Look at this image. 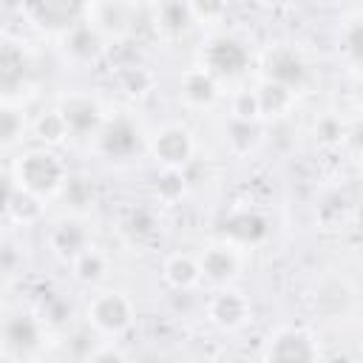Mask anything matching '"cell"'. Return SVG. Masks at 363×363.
I'll return each mask as SVG.
<instances>
[{
  "label": "cell",
  "mask_w": 363,
  "mask_h": 363,
  "mask_svg": "<svg viewBox=\"0 0 363 363\" xmlns=\"http://www.w3.org/2000/svg\"><path fill=\"white\" fill-rule=\"evenodd\" d=\"M20 176H23V182H26L31 190L45 193V190H51V187L60 182V164H57V159L48 156V153H31V156L23 159Z\"/></svg>",
  "instance_id": "cell-1"
},
{
  "label": "cell",
  "mask_w": 363,
  "mask_h": 363,
  "mask_svg": "<svg viewBox=\"0 0 363 363\" xmlns=\"http://www.w3.org/2000/svg\"><path fill=\"white\" fill-rule=\"evenodd\" d=\"M34 11L45 26H71L79 11H82V0H34Z\"/></svg>",
  "instance_id": "cell-2"
},
{
  "label": "cell",
  "mask_w": 363,
  "mask_h": 363,
  "mask_svg": "<svg viewBox=\"0 0 363 363\" xmlns=\"http://www.w3.org/2000/svg\"><path fill=\"white\" fill-rule=\"evenodd\" d=\"M244 62H247V54H244V48L238 43H233V40H216L210 45V65L218 74L233 77V74H238L244 68Z\"/></svg>",
  "instance_id": "cell-3"
},
{
  "label": "cell",
  "mask_w": 363,
  "mask_h": 363,
  "mask_svg": "<svg viewBox=\"0 0 363 363\" xmlns=\"http://www.w3.org/2000/svg\"><path fill=\"white\" fill-rule=\"evenodd\" d=\"M102 147L111 156H128L136 147V130L130 128V122L128 119H113L102 133Z\"/></svg>",
  "instance_id": "cell-4"
},
{
  "label": "cell",
  "mask_w": 363,
  "mask_h": 363,
  "mask_svg": "<svg viewBox=\"0 0 363 363\" xmlns=\"http://www.w3.org/2000/svg\"><path fill=\"white\" fill-rule=\"evenodd\" d=\"M62 122H65L71 130L85 133V130H91V128L99 122L96 105L88 102V99H71V102L65 105V111H62Z\"/></svg>",
  "instance_id": "cell-5"
},
{
  "label": "cell",
  "mask_w": 363,
  "mask_h": 363,
  "mask_svg": "<svg viewBox=\"0 0 363 363\" xmlns=\"http://www.w3.org/2000/svg\"><path fill=\"white\" fill-rule=\"evenodd\" d=\"M23 71H26V65H23L20 51L11 48V45H3L0 48V91L3 94H11L20 85Z\"/></svg>",
  "instance_id": "cell-6"
},
{
  "label": "cell",
  "mask_w": 363,
  "mask_h": 363,
  "mask_svg": "<svg viewBox=\"0 0 363 363\" xmlns=\"http://www.w3.org/2000/svg\"><path fill=\"white\" fill-rule=\"evenodd\" d=\"M269 74L278 85H295L303 79V62L289 51H278L269 60Z\"/></svg>",
  "instance_id": "cell-7"
},
{
  "label": "cell",
  "mask_w": 363,
  "mask_h": 363,
  "mask_svg": "<svg viewBox=\"0 0 363 363\" xmlns=\"http://www.w3.org/2000/svg\"><path fill=\"white\" fill-rule=\"evenodd\" d=\"M224 233H230L238 241H258L267 233V227H264V221L258 216L241 213V216H233V218L224 221Z\"/></svg>",
  "instance_id": "cell-8"
},
{
  "label": "cell",
  "mask_w": 363,
  "mask_h": 363,
  "mask_svg": "<svg viewBox=\"0 0 363 363\" xmlns=\"http://www.w3.org/2000/svg\"><path fill=\"white\" fill-rule=\"evenodd\" d=\"M94 315H96V320H99L102 326H108V329H122V326L128 323V303H125L122 298H116V295H108V298H102V301L94 306Z\"/></svg>",
  "instance_id": "cell-9"
},
{
  "label": "cell",
  "mask_w": 363,
  "mask_h": 363,
  "mask_svg": "<svg viewBox=\"0 0 363 363\" xmlns=\"http://www.w3.org/2000/svg\"><path fill=\"white\" fill-rule=\"evenodd\" d=\"M187 150H190V145H187V136L182 130H167V133H162L156 139V153L164 162H170V164L184 162L187 159Z\"/></svg>",
  "instance_id": "cell-10"
},
{
  "label": "cell",
  "mask_w": 363,
  "mask_h": 363,
  "mask_svg": "<svg viewBox=\"0 0 363 363\" xmlns=\"http://www.w3.org/2000/svg\"><path fill=\"white\" fill-rule=\"evenodd\" d=\"M6 340L17 349H31L37 343V326L31 318H11L6 326Z\"/></svg>",
  "instance_id": "cell-11"
},
{
  "label": "cell",
  "mask_w": 363,
  "mask_h": 363,
  "mask_svg": "<svg viewBox=\"0 0 363 363\" xmlns=\"http://www.w3.org/2000/svg\"><path fill=\"white\" fill-rule=\"evenodd\" d=\"M272 357L275 360H309L312 349L301 335H284L278 340V346L272 349Z\"/></svg>",
  "instance_id": "cell-12"
},
{
  "label": "cell",
  "mask_w": 363,
  "mask_h": 363,
  "mask_svg": "<svg viewBox=\"0 0 363 363\" xmlns=\"http://www.w3.org/2000/svg\"><path fill=\"white\" fill-rule=\"evenodd\" d=\"M233 269H235V261L227 250H210L204 255V272L210 278H227V275H233Z\"/></svg>",
  "instance_id": "cell-13"
},
{
  "label": "cell",
  "mask_w": 363,
  "mask_h": 363,
  "mask_svg": "<svg viewBox=\"0 0 363 363\" xmlns=\"http://www.w3.org/2000/svg\"><path fill=\"white\" fill-rule=\"evenodd\" d=\"M82 241H85V235H82V230H79L77 224H62V227L57 230V235H54V244H57L62 252H77V250H82Z\"/></svg>",
  "instance_id": "cell-14"
},
{
  "label": "cell",
  "mask_w": 363,
  "mask_h": 363,
  "mask_svg": "<svg viewBox=\"0 0 363 363\" xmlns=\"http://www.w3.org/2000/svg\"><path fill=\"white\" fill-rule=\"evenodd\" d=\"M213 312H216V318H218L221 323H235V320L241 318V312H244V303H241L235 295H221V298L216 301Z\"/></svg>",
  "instance_id": "cell-15"
},
{
  "label": "cell",
  "mask_w": 363,
  "mask_h": 363,
  "mask_svg": "<svg viewBox=\"0 0 363 363\" xmlns=\"http://www.w3.org/2000/svg\"><path fill=\"white\" fill-rule=\"evenodd\" d=\"M187 96L196 102H210L213 99V82L204 74H193L187 79Z\"/></svg>",
  "instance_id": "cell-16"
},
{
  "label": "cell",
  "mask_w": 363,
  "mask_h": 363,
  "mask_svg": "<svg viewBox=\"0 0 363 363\" xmlns=\"http://www.w3.org/2000/svg\"><path fill=\"white\" fill-rule=\"evenodd\" d=\"M162 20H164L167 28H184L187 11H184V6H182L179 0H170V3L164 6V11H162Z\"/></svg>",
  "instance_id": "cell-17"
},
{
  "label": "cell",
  "mask_w": 363,
  "mask_h": 363,
  "mask_svg": "<svg viewBox=\"0 0 363 363\" xmlns=\"http://www.w3.org/2000/svg\"><path fill=\"white\" fill-rule=\"evenodd\" d=\"M71 48H74L77 54H94V51H96V37H94V31H91V28H77V31L71 34Z\"/></svg>",
  "instance_id": "cell-18"
},
{
  "label": "cell",
  "mask_w": 363,
  "mask_h": 363,
  "mask_svg": "<svg viewBox=\"0 0 363 363\" xmlns=\"http://www.w3.org/2000/svg\"><path fill=\"white\" fill-rule=\"evenodd\" d=\"M286 102V91H284V85H267L264 91H261V105L267 108V111H278L281 105Z\"/></svg>",
  "instance_id": "cell-19"
},
{
  "label": "cell",
  "mask_w": 363,
  "mask_h": 363,
  "mask_svg": "<svg viewBox=\"0 0 363 363\" xmlns=\"http://www.w3.org/2000/svg\"><path fill=\"white\" fill-rule=\"evenodd\" d=\"M193 278H196V267L187 258H176L170 264V281L173 284H190Z\"/></svg>",
  "instance_id": "cell-20"
},
{
  "label": "cell",
  "mask_w": 363,
  "mask_h": 363,
  "mask_svg": "<svg viewBox=\"0 0 363 363\" xmlns=\"http://www.w3.org/2000/svg\"><path fill=\"white\" fill-rule=\"evenodd\" d=\"M17 128H20L17 116H14L11 111H0V142L14 139V136H17Z\"/></svg>",
  "instance_id": "cell-21"
},
{
  "label": "cell",
  "mask_w": 363,
  "mask_h": 363,
  "mask_svg": "<svg viewBox=\"0 0 363 363\" xmlns=\"http://www.w3.org/2000/svg\"><path fill=\"white\" fill-rule=\"evenodd\" d=\"M65 196H68V201H74V204H85V201L91 199V187H88L82 179H74V182L68 184Z\"/></svg>",
  "instance_id": "cell-22"
},
{
  "label": "cell",
  "mask_w": 363,
  "mask_h": 363,
  "mask_svg": "<svg viewBox=\"0 0 363 363\" xmlns=\"http://www.w3.org/2000/svg\"><path fill=\"white\" fill-rule=\"evenodd\" d=\"M62 128H65L62 116H45V119L40 122V133H43L45 139H57V136L62 133Z\"/></svg>",
  "instance_id": "cell-23"
},
{
  "label": "cell",
  "mask_w": 363,
  "mask_h": 363,
  "mask_svg": "<svg viewBox=\"0 0 363 363\" xmlns=\"http://www.w3.org/2000/svg\"><path fill=\"white\" fill-rule=\"evenodd\" d=\"M99 272H102V261H99L96 255H82V261H79V275H82V278H99Z\"/></svg>",
  "instance_id": "cell-24"
},
{
  "label": "cell",
  "mask_w": 363,
  "mask_h": 363,
  "mask_svg": "<svg viewBox=\"0 0 363 363\" xmlns=\"http://www.w3.org/2000/svg\"><path fill=\"white\" fill-rule=\"evenodd\" d=\"M159 187H162V190H164L167 196H176V193L182 190V176H164Z\"/></svg>",
  "instance_id": "cell-25"
},
{
  "label": "cell",
  "mask_w": 363,
  "mask_h": 363,
  "mask_svg": "<svg viewBox=\"0 0 363 363\" xmlns=\"http://www.w3.org/2000/svg\"><path fill=\"white\" fill-rule=\"evenodd\" d=\"M221 0H196V9L201 11V14H218L221 11Z\"/></svg>",
  "instance_id": "cell-26"
},
{
  "label": "cell",
  "mask_w": 363,
  "mask_h": 363,
  "mask_svg": "<svg viewBox=\"0 0 363 363\" xmlns=\"http://www.w3.org/2000/svg\"><path fill=\"white\" fill-rule=\"evenodd\" d=\"M9 201H11V190H9V182L0 176V213L9 207Z\"/></svg>",
  "instance_id": "cell-27"
},
{
  "label": "cell",
  "mask_w": 363,
  "mask_h": 363,
  "mask_svg": "<svg viewBox=\"0 0 363 363\" xmlns=\"http://www.w3.org/2000/svg\"><path fill=\"white\" fill-rule=\"evenodd\" d=\"M14 204H17V207H14V210H17V213H20V216H23V213H26V216H31V213H34V210H37V207H34V201H31V199H14Z\"/></svg>",
  "instance_id": "cell-28"
},
{
  "label": "cell",
  "mask_w": 363,
  "mask_h": 363,
  "mask_svg": "<svg viewBox=\"0 0 363 363\" xmlns=\"http://www.w3.org/2000/svg\"><path fill=\"white\" fill-rule=\"evenodd\" d=\"M252 105H255V102H252L250 96H241V111H238V113H244V116H250V111H252Z\"/></svg>",
  "instance_id": "cell-29"
},
{
  "label": "cell",
  "mask_w": 363,
  "mask_h": 363,
  "mask_svg": "<svg viewBox=\"0 0 363 363\" xmlns=\"http://www.w3.org/2000/svg\"><path fill=\"white\" fill-rule=\"evenodd\" d=\"M275 3H284V0H275Z\"/></svg>",
  "instance_id": "cell-30"
}]
</instances>
